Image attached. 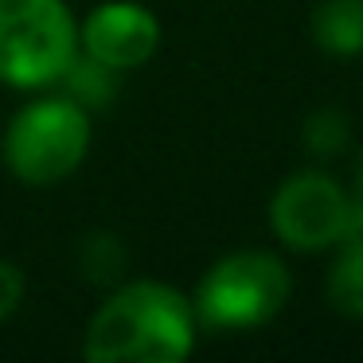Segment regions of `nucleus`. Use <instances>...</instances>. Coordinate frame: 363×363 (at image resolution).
Here are the masks:
<instances>
[{
    "label": "nucleus",
    "instance_id": "obj_6",
    "mask_svg": "<svg viewBox=\"0 0 363 363\" xmlns=\"http://www.w3.org/2000/svg\"><path fill=\"white\" fill-rule=\"evenodd\" d=\"M164 28L160 16L141 0H102L79 20V51L118 74L152 63Z\"/></svg>",
    "mask_w": 363,
    "mask_h": 363
},
{
    "label": "nucleus",
    "instance_id": "obj_1",
    "mask_svg": "<svg viewBox=\"0 0 363 363\" xmlns=\"http://www.w3.org/2000/svg\"><path fill=\"white\" fill-rule=\"evenodd\" d=\"M199 316L184 289L157 277L118 281L82 332L90 363H180L196 352Z\"/></svg>",
    "mask_w": 363,
    "mask_h": 363
},
{
    "label": "nucleus",
    "instance_id": "obj_12",
    "mask_svg": "<svg viewBox=\"0 0 363 363\" xmlns=\"http://www.w3.org/2000/svg\"><path fill=\"white\" fill-rule=\"evenodd\" d=\"M24 289H28L24 269H20L16 262L0 258V324L9 320L20 305H24Z\"/></svg>",
    "mask_w": 363,
    "mask_h": 363
},
{
    "label": "nucleus",
    "instance_id": "obj_13",
    "mask_svg": "<svg viewBox=\"0 0 363 363\" xmlns=\"http://www.w3.org/2000/svg\"><path fill=\"white\" fill-rule=\"evenodd\" d=\"M352 207H355V227L363 230V149L359 157H355V168H352Z\"/></svg>",
    "mask_w": 363,
    "mask_h": 363
},
{
    "label": "nucleus",
    "instance_id": "obj_11",
    "mask_svg": "<svg viewBox=\"0 0 363 363\" xmlns=\"http://www.w3.org/2000/svg\"><path fill=\"white\" fill-rule=\"evenodd\" d=\"M301 141L316 160H332L352 145V121L344 118V110H316L301 125Z\"/></svg>",
    "mask_w": 363,
    "mask_h": 363
},
{
    "label": "nucleus",
    "instance_id": "obj_2",
    "mask_svg": "<svg viewBox=\"0 0 363 363\" xmlns=\"http://www.w3.org/2000/svg\"><path fill=\"white\" fill-rule=\"evenodd\" d=\"M90 141V110L63 90H35L0 133V160L24 188H55L82 168Z\"/></svg>",
    "mask_w": 363,
    "mask_h": 363
},
{
    "label": "nucleus",
    "instance_id": "obj_10",
    "mask_svg": "<svg viewBox=\"0 0 363 363\" xmlns=\"http://www.w3.org/2000/svg\"><path fill=\"white\" fill-rule=\"evenodd\" d=\"M125 266H129V250L113 230H94L79 242V269L86 281L113 289L125 277Z\"/></svg>",
    "mask_w": 363,
    "mask_h": 363
},
{
    "label": "nucleus",
    "instance_id": "obj_4",
    "mask_svg": "<svg viewBox=\"0 0 363 363\" xmlns=\"http://www.w3.org/2000/svg\"><path fill=\"white\" fill-rule=\"evenodd\" d=\"M79 55V20L67 0H0V86L55 90Z\"/></svg>",
    "mask_w": 363,
    "mask_h": 363
},
{
    "label": "nucleus",
    "instance_id": "obj_7",
    "mask_svg": "<svg viewBox=\"0 0 363 363\" xmlns=\"http://www.w3.org/2000/svg\"><path fill=\"white\" fill-rule=\"evenodd\" d=\"M308 35L328 59L363 55V0H320L308 16Z\"/></svg>",
    "mask_w": 363,
    "mask_h": 363
},
{
    "label": "nucleus",
    "instance_id": "obj_3",
    "mask_svg": "<svg viewBox=\"0 0 363 363\" xmlns=\"http://www.w3.org/2000/svg\"><path fill=\"white\" fill-rule=\"evenodd\" d=\"M293 297V274L274 250H230L203 269L191 305L203 332H258L281 316Z\"/></svg>",
    "mask_w": 363,
    "mask_h": 363
},
{
    "label": "nucleus",
    "instance_id": "obj_5",
    "mask_svg": "<svg viewBox=\"0 0 363 363\" xmlns=\"http://www.w3.org/2000/svg\"><path fill=\"white\" fill-rule=\"evenodd\" d=\"M266 219L274 238L293 254L336 250L347 235L359 230L347 184L324 168H301L285 176L269 196Z\"/></svg>",
    "mask_w": 363,
    "mask_h": 363
},
{
    "label": "nucleus",
    "instance_id": "obj_8",
    "mask_svg": "<svg viewBox=\"0 0 363 363\" xmlns=\"http://www.w3.org/2000/svg\"><path fill=\"white\" fill-rule=\"evenodd\" d=\"M324 297L347 320H363V230L347 235L336 246L328 274H324Z\"/></svg>",
    "mask_w": 363,
    "mask_h": 363
},
{
    "label": "nucleus",
    "instance_id": "obj_9",
    "mask_svg": "<svg viewBox=\"0 0 363 363\" xmlns=\"http://www.w3.org/2000/svg\"><path fill=\"white\" fill-rule=\"evenodd\" d=\"M67 98H74V102L82 106V110H106V106L118 102V90H121V74L113 71V67L98 63V59L90 55H74L71 67L63 71V79H59V86Z\"/></svg>",
    "mask_w": 363,
    "mask_h": 363
}]
</instances>
